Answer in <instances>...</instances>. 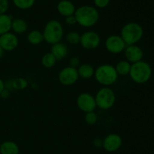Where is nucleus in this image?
I'll return each instance as SVG.
<instances>
[{
    "mask_svg": "<svg viewBox=\"0 0 154 154\" xmlns=\"http://www.w3.org/2000/svg\"><path fill=\"white\" fill-rule=\"evenodd\" d=\"M75 17L81 27H91L98 22L99 14L97 9L91 5H82L76 9Z\"/></svg>",
    "mask_w": 154,
    "mask_h": 154,
    "instance_id": "f257e3e1",
    "label": "nucleus"
},
{
    "mask_svg": "<svg viewBox=\"0 0 154 154\" xmlns=\"http://www.w3.org/2000/svg\"><path fill=\"white\" fill-rule=\"evenodd\" d=\"M129 75L132 81L138 84L146 83L152 75V69L148 63L143 60L134 63L131 65Z\"/></svg>",
    "mask_w": 154,
    "mask_h": 154,
    "instance_id": "f03ea898",
    "label": "nucleus"
},
{
    "mask_svg": "<svg viewBox=\"0 0 154 154\" xmlns=\"http://www.w3.org/2000/svg\"><path fill=\"white\" fill-rule=\"evenodd\" d=\"M144 30L138 23L126 24L121 30V37L126 45H135L143 37Z\"/></svg>",
    "mask_w": 154,
    "mask_h": 154,
    "instance_id": "7ed1b4c3",
    "label": "nucleus"
},
{
    "mask_svg": "<svg viewBox=\"0 0 154 154\" xmlns=\"http://www.w3.org/2000/svg\"><path fill=\"white\" fill-rule=\"evenodd\" d=\"M63 25L57 20H51L47 23L43 32L45 40L51 45L60 42L63 39Z\"/></svg>",
    "mask_w": 154,
    "mask_h": 154,
    "instance_id": "20e7f679",
    "label": "nucleus"
},
{
    "mask_svg": "<svg viewBox=\"0 0 154 154\" xmlns=\"http://www.w3.org/2000/svg\"><path fill=\"white\" fill-rule=\"evenodd\" d=\"M96 81L101 85L108 86L113 85L118 79V73L114 66L111 64H103L99 66L95 71Z\"/></svg>",
    "mask_w": 154,
    "mask_h": 154,
    "instance_id": "39448f33",
    "label": "nucleus"
},
{
    "mask_svg": "<svg viewBox=\"0 0 154 154\" xmlns=\"http://www.w3.org/2000/svg\"><path fill=\"white\" fill-rule=\"evenodd\" d=\"M96 106L102 110H108L115 104V93L111 88L104 87L99 90L96 95Z\"/></svg>",
    "mask_w": 154,
    "mask_h": 154,
    "instance_id": "423d86ee",
    "label": "nucleus"
},
{
    "mask_svg": "<svg viewBox=\"0 0 154 154\" xmlns=\"http://www.w3.org/2000/svg\"><path fill=\"white\" fill-rule=\"evenodd\" d=\"M101 38L97 33L94 31H87L81 36L80 43L83 48L92 50L98 48L100 45Z\"/></svg>",
    "mask_w": 154,
    "mask_h": 154,
    "instance_id": "0eeeda50",
    "label": "nucleus"
},
{
    "mask_svg": "<svg viewBox=\"0 0 154 154\" xmlns=\"http://www.w3.org/2000/svg\"><path fill=\"white\" fill-rule=\"evenodd\" d=\"M79 78L78 69L69 66L62 69L59 73V80L64 85H72L75 84Z\"/></svg>",
    "mask_w": 154,
    "mask_h": 154,
    "instance_id": "6e6552de",
    "label": "nucleus"
},
{
    "mask_svg": "<svg viewBox=\"0 0 154 154\" xmlns=\"http://www.w3.org/2000/svg\"><path fill=\"white\" fill-rule=\"evenodd\" d=\"M127 45L122 37L118 35L110 36L105 41V48L109 52L113 54H119L123 51Z\"/></svg>",
    "mask_w": 154,
    "mask_h": 154,
    "instance_id": "1a4fd4ad",
    "label": "nucleus"
},
{
    "mask_svg": "<svg viewBox=\"0 0 154 154\" xmlns=\"http://www.w3.org/2000/svg\"><path fill=\"white\" fill-rule=\"evenodd\" d=\"M77 104L79 109L85 113L93 112L96 108V99L89 93H82L77 98Z\"/></svg>",
    "mask_w": 154,
    "mask_h": 154,
    "instance_id": "9d476101",
    "label": "nucleus"
},
{
    "mask_svg": "<svg viewBox=\"0 0 154 154\" xmlns=\"http://www.w3.org/2000/svg\"><path fill=\"white\" fill-rule=\"evenodd\" d=\"M122 138L117 134H110L105 137L102 141V146L108 152H114L120 148Z\"/></svg>",
    "mask_w": 154,
    "mask_h": 154,
    "instance_id": "9b49d317",
    "label": "nucleus"
},
{
    "mask_svg": "<svg viewBox=\"0 0 154 154\" xmlns=\"http://www.w3.org/2000/svg\"><path fill=\"white\" fill-rule=\"evenodd\" d=\"M18 42V38L14 33L8 32L0 36V46L4 51H13L17 47Z\"/></svg>",
    "mask_w": 154,
    "mask_h": 154,
    "instance_id": "f8f14e48",
    "label": "nucleus"
},
{
    "mask_svg": "<svg viewBox=\"0 0 154 154\" xmlns=\"http://www.w3.org/2000/svg\"><path fill=\"white\" fill-rule=\"evenodd\" d=\"M124 51L125 57L129 63H134L142 60L144 52H143V50L138 45H127Z\"/></svg>",
    "mask_w": 154,
    "mask_h": 154,
    "instance_id": "ddd939ff",
    "label": "nucleus"
},
{
    "mask_svg": "<svg viewBox=\"0 0 154 154\" xmlns=\"http://www.w3.org/2000/svg\"><path fill=\"white\" fill-rule=\"evenodd\" d=\"M57 11L63 17H69L75 14L76 11L75 5L69 0H61L57 5Z\"/></svg>",
    "mask_w": 154,
    "mask_h": 154,
    "instance_id": "4468645a",
    "label": "nucleus"
},
{
    "mask_svg": "<svg viewBox=\"0 0 154 154\" xmlns=\"http://www.w3.org/2000/svg\"><path fill=\"white\" fill-rule=\"evenodd\" d=\"M51 52L56 57L57 60H61L68 55L69 48L67 45L60 42L52 45Z\"/></svg>",
    "mask_w": 154,
    "mask_h": 154,
    "instance_id": "2eb2a0df",
    "label": "nucleus"
},
{
    "mask_svg": "<svg viewBox=\"0 0 154 154\" xmlns=\"http://www.w3.org/2000/svg\"><path fill=\"white\" fill-rule=\"evenodd\" d=\"M19 146L15 142L7 140L0 145V154H19Z\"/></svg>",
    "mask_w": 154,
    "mask_h": 154,
    "instance_id": "dca6fc26",
    "label": "nucleus"
},
{
    "mask_svg": "<svg viewBox=\"0 0 154 154\" xmlns=\"http://www.w3.org/2000/svg\"><path fill=\"white\" fill-rule=\"evenodd\" d=\"M12 18L7 14H0V36L10 32L11 29Z\"/></svg>",
    "mask_w": 154,
    "mask_h": 154,
    "instance_id": "f3484780",
    "label": "nucleus"
},
{
    "mask_svg": "<svg viewBox=\"0 0 154 154\" xmlns=\"http://www.w3.org/2000/svg\"><path fill=\"white\" fill-rule=\"evenodd\" d=\"M78 72L79 77L88 79L94 75L95 69L92 65L88 64V63H84L78 66Z\"/></svg>",
    "mask_w": 154,
    "mask_h": 154,
    "instance_id": "a211bd4d",
    "label": "nucleus"
},
{
    "mask_svg": "<svg viewBox=\"0 0 154 154\" xmlns=\"http://www.w3.org/2000/svg\"><path fill=\"white\" fill-rule=\"evenodd\" d=\"M28 28L27 23L24 21L23 19L21 18H17L12 21L11 29L14 30V32L18 34L25 33Z\"/></svg>",
    "mask_w": 154,
    "mask_h": 154,
    "instance_id": "6ab92c4d",
    "label": "nucleus"
},
{
    "mask_svg": "<svg viewBox=\"0 0 154 154\" xmlns=\"http://www.w3.org/2000/svg\"><path fill=\"white\" fill-rule=\"evenodd\" d=\"M131 63L128 60H120L117 63L115 69L118 75H126L129 74L131 69Z\"/></svg>",
    "mask_w": 154,
    "mask_h": 154,
    "instance_id": "aec40b11",
    "label": "nucleus"
},
{
    "mask_svg": "<svg viewBox=\"0 0 154 154\" xmlns=\"http://www.w3.org/2000/svg\"><path fill=\"white\" fill-rule=\"evenodd\" d=\"M27 39L29 42L32 45H38L45 40L43 33H41L38 30H32L30 32L27 36Z\"/></svg>",
    "mask_w": 154,
    "mask_h": 154,
    "instance_id": "412c9836",
    "label": "nucleus"
},
{
    "mask_svg": "<svg viewBox=\"0 0 154 154\" xmlns=\"http://www.w3.org/2000/svg\"><path fill=\"white\" fill-rule=\"evenodd\" d=\"M56 62H57V59L51 52L47 53L42 57V63L46 68L53 67L55 65Z\"/></svg>",
    "mask_w": 154,
    "mask_h": 154,
    "instance_id": "4be33fe9",
    "label": "nucleus"
},
{
    "mask_svg": "<svg viewBox=\"0 0 154 154\" xmlns=\"http://www.w3.org/2000/svg\"><path fill=\"white\" fill-rule=\"evenodd\" d=\"M35 0H13V3L17 8L22 10L29 9L35 5Z\"/></svg>",
    "mask_w": 154,
    "mask_h": 154,
    "instance_id": "5701e85b",
    "label": "nucleus"
},
{
    "mask_svg": "<svg viewBox=\"0 0 154 154\" xmlns=\"http://www.w3.org/2000/svg\"><path fill=\"white\" fill-rule=\"evenodd\" d=\"M66 40L68 42L72 45H76L80 43V39H81V35L77 32H70L66 35Z\"/></svg>",
    "mask_w": 154,
    "mask_h": 154,
    "instance_id": "b1692460",
    "label": "nucleus"
},
{
    "mask_svg": "<svg viewBox=\"0 0 154 154\" xmlns=\"http://www.w3.org/2000/svg\"><path fill=\"white\" fill-rule=\"evenodd\" d=\"M12 85L14 88L19 89V90H23L26 88L28 85V82L26 80L23 78H17L14 79L12 82Z\"/></svg>",
    "mask_w": 154,
    "mask_h": 154,
    "instance_id": "393cba45",
    "label": "nucleus"
},
{
    "mask_svg": "<svg viewBox=\"0 0 154 154\" xmlns=\"http://www.w3.org/2000/svg\"><path fill=\"white\" fill-rule=\"evenodd\" d=\"M97 120H98L97 115L94 113V111L86 113L85 121L88 125H95V124L96 123V122H97Z\"/></svg>",
    "mask_w": 154,
    "mask_h": 154,
    "instance_id": "a878e982",
    "label": "nucleus"
},
{
    "mask_svg": "<svg viewBox=\"0 0 154 154\" xmlns=\"http://www.w3.org/2000/svg\"><path fill=\"white\" fill-rule=\"evenodd\" d=\"M8 0H0V14H5L8 9Z\"/></svg>",
    "mask_w": 154,
    "mask_h": 154,
    "instance_id": "bb28decb",
    "label": "nucleus"
},
{
    "mask_svg": "<svg viewBox=\"0 0 154 154\" xmlns=\"http://www.w3.org/2000/svg\"><path fill=\"white\" fill-rule=\"evenodd\" d=\"M110 1H111V0H93L95 5H96V7L99 8H106L107 6L109 5Z\"/></svg>",
    "mask_w": 154,
    "mask_h": 154,
    "instance_id": "cd10ccee",
    "label": "nucleus"
},
{
    "mask_svg": "<svg viewBox=\"0 0 154 154\" xmlns=\"http://www.w3.org/2000/svg\"><path fill=\"white\" fill-rule=\"evenodd\" d=\"M66 22L69 25H75V24H77V21L75 15H71V16L66 17Z\"/></svg>",
    "mask_w": 154,
    "mask_h": 154,
    "instance_id": "c85d7f7f",
    "label": "nucleus"
},
{
    "mask_svg": "<svg viewBox=\"0 0 154 154\" xmlns=\"http://www.w3.org/2000/svg\"><path fill=\"white\" fill-rule=\"evenodd\" d=\"M69 63H70L71 66L75 68H77L78 66H79L80 65H81L80 64V60L76 57H72V58L70 60V62H69Z\"/></svg>",
    "mask_w": 154,
    "mask_h": 154,
    "instance_id": "c756f323",
    "label": "nucleus"
},
{
    "mask_svg": "<svg viewBox=\"0 0 154 154\" xmlns=\"http://www.w3.org/2000/svg\"><path fill=\"white\" fill-rule=\"evenodd\" d=\"M93 144L96 146V147H100L102 146V141L99 138H96L93 140Z\"/></svg>",
    "mask_w": 154,
    "mask_h": 154,
    "instance_id": "7c9ffc66",
    "label": "nucleus"
},
{
    "mask_svg": "<svg viewBox=\"0 0 154 154\" xmlns=\"http://www.w3.org/2000/svg\"><path fill=\"white\" fill-rule=\"evenodd\" d=\"M0 95H1V96L3 98H6L9 96V91L7 90V89L5 88L4 90L2 91V93L0 94Z\"/></svg>",
    "mask_w": 154,
    "mask_h": 154,
    "instance_id": "2f4dec72",
    "label": "nucleus"
},
{
    "mask_svg": "<svg viewBox=\"0 0 154 154\" xmlns=\"http://www.w3.org/2000/svg\"><path fill=\"white\" fill-rule=\"evenodd\" d=\"M5 88V82H3V80L2 79H0V94L2 93L4 89Z\"/></svg>",
    "mask_w": 154,
    "mask_h": 154,
    "instance_id": "473e14b6",
    "label": "nucleus"
},
{
    "mask_svg": "<svg viewBox=\"0 0 154 154\" xmlns=\"http://www.w3.org/2000/svg\"><path fill=\"white\" fill-rule=\"evenodd\" d=\"M4 51H5L3 50V48L0 46V59H1L2 57H3V55H4Z\"/></svg>",
    "mask_w": 154,
    "mask_h": 154,
    "instance_id": "72a5a7b5",
    "label": "nucleus"
}]
</instances>
